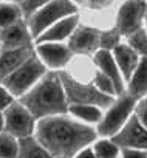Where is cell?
Returning a JSON list of instances; mask_svg holds the SVG:
<instances>
[{
  "label": "cell",
  "mask_w": 147,
  "mask_h": 158,
  "mask_svg": "<svg viewBox=\"0 0 147 158\" xmlns=\"http://www.w3.org/2000/svg\"><path fill=\"white\" fill-rule=\"evenodd\" d=\"M98 130L70 113L37 119L34 136L54 158H75L96 139Z\"/></svg>",
  "instance_id": "1"
},
{
  "label": "cell",
  "mask_w": 147,
  "mask_h": 158,
  "mask_svg": "<svg viewBox=\"0 0 147 158\" xmlns=\"http://www.w3.org/2000/svg\"><path fill=\"white\" fill-rule=\"evenodd\" d=\"M19 101L31 112L36 119L68 113L70 102L62 84L60 71L48 70V73Z\"/></svg>",
  "instance_id": "2"
},
{
  "label": "cell",
  "mask_w": 147,
  "mask_h": 158,
  "mask_svg": "<svg viewBox=\"0 0 147 158\" xmlns=\"http://www.w3.org/2000/svg\"><path fill=\"white\" fill-rule=\"evenodd\" d=\"M73 14H78V5L73 0H50L28 16L25 22L30 28L33 40H36L50 27Z\"/></svg>",
  "instance_id": "3"
},
{
  "label": "cell",
  "mask_w": 147,
  "mask_h": 158,
  "mask_svg": "<svg viewBox=\"0 0 147 158\" xmlns=\"http://www.w3.org/2000/svg\"><path fill=\"white\" fill-rule=\"evenodd\" d=\"M47 73V65L39 59V56L34 51V54L28 57L16 71H13L2 84L19 99L25 93H28Z\"/></svg>",
  "instance_id": "4"
},
{
  "label": "cell",
  "mask_w": 147,
  "mask_h": 158,
  "mask_svg": "<svg viewBox=\"0 0 147 158\" xmlns=\"http://www.w3.org/2000/svg\"><path fill=\"white\" fill-rule=\"evenodd\" d=\"M60 77L70 104H93L102 109H108L112 102L116 99L98 90L92 81L84 82L81 79L71 76L68 71H60Z\"/></svg>",
  "instance_id": "5"
},
{
  "label": "cell",
  "mask_w": 147,
  "mask_h": 158,
  "mask_svg": "<svg viewBox=\"0 0 147 158\" xmlns=\"http://www.w3.org/2000/svg\"><path fill=\"white\" fill-rule=\"evenodd\" d=\"M136 102H138V99L133 98L132 95H129L127 92L124 95L118 96L112 102V106L107 109V112L104 113L99 124L96 126L98 135H101L104 138L115 136L135 113Z\"/></svg>",
  "instance_id": "6"
},
{
  "label": "cell",
  "mask_w": 147,
  "mask_h": 158,
  "mask_svg": "<svg viewBox=\"0 0 147 158\" xmlns=\"http://www.w3.org/2000/svg\"><path fill=\"white\" fill-rule=\"evenodd\" d=\"M3 116H5V132L11 133L17 139L34 136L37 121L19 99H16L3 112Z\"/></svg>",
  "instance_id": "7"
},
{
  "label": "cell",
  "mask_w": 147,
  "mask_h": 158,
  "mask_svg": "<svg viewBox=\"0 0 147 158\" xmlns=\"http://www.w3.org/2000/svg\"><path fill=\"white\" fill-rule=\"evenodd\" d=\"M145 6H147V0H125L119 6L115 28L119 31L122 37H127L132 33L144 28Z\"/></svg>",
  "instance_id": "8"
},
{
  "label": "cell",
  "mask_w": 147,
  "mask_h": 158,
  "mask_svg": "<svg viewBox=\"0 0 147 158\" xmlns=\"http://www.w3.org/2000/svg\"><path fill=\"white\" fill-rule=\"evenodd\" d=\"M36 54L47 65L48 70H63L73 59V53L68 44L63 42H37Z\"/></svg>",
  "instance_id": "9"
},
{
  "label": "cell",
  "mask_w": 147,
  "mask_h": 158,
  "mask_svg": "<svg viewBox=\"0 0 147 158\" xmlns=\"http://www.w3.org/2000/svg\"><path fill=\"white\" fill-rule=\"evenodd\" d=\"M112 139L121 149H141L147 150V129L141 124L138 116L133 113L125 126Z\"/></svg>",
  "instance_id": "10"
},
{
  "label": "cell",
  "mask_w": 147,
  "mask_h": 158,
  "mask_svg": "<svg viewBox=\"0 0 147 158\" xmlns=\"http://www.w3.org/2000/svg\"><path fill=\"white\" fill-rule=\"evenodd\" d=\"M101 34L102 31L88 27L79 25L75 33L68 39V47L75 54H90L96 53L101 48Z\"/></svg>",
  "instance_id": "11"
},
{
  "label": "cell",
  "mask_w": 147,
  "mask_h": 158,
  "mask_svg": "<svg viewBox=\"0 0 147 158\" xmlns=\"http://www.w3.org/2000/svg\"><path fill=\"white\" fill-rule=\"evenodd\" d=\"M93 64L98 70H101L104 74H107L115 87H116V92H118V96L124 95L125 90H127V82L125 79L118 67V62L113 56V53L110 50H104V48H99L96 53H93Z\"/></svg>",
  "instance_id": "12"
},
{
  "label": "cell",
  "mask_w": 147,
  "mask_h": 158,
  "mask_svg": "<svg viewBox=\"0 0 147 158\" xmlns=\"http://www.w3.org/2000/svg\"><path fill=\"white\" fill-rule=\"evenodd\" d=\"M33 54H34V50L30 45L3 50L2 54H0V84Z\"/></svg>",
  "instance_id": "13"
},
{
  "label": "cell",
  "mask_w": 147,
  "mask_h": 158,
  "mask_svg": "<svg viewBox=\"0 0 147 158\" xmlns=\"http://www.w3.org/2000/svg\"><path fill=\"white\" fill-rule=\"evenodd\" d=\"M30 40H33V37H31L30 28H28L27 22H23V19L0 30V44H2V47L5 50L30 45Z\"/></svg>",
  "instance_id": "14"
},
{
  "label": "cell",
  "mask_w": 147,
  "mask_h": 158,
  "mask_svg": "<svg viewBox=\"0 0 147 158\" xmlns=\"http://www.w3.org/2000/svg\"><path fill=\"white\" fill-rule=\"evenodd\" d=\"M79 27V17L78 14L68 16L53 27H50L47 31H43L34 42H65L71 37V34L75 33V30Z\"/></svg>",
  "instance_id": "15"
},
{
  "label": "cell",
  "mask_w": 147,
  "mask_h": 158,
  "mask_svg": "<svg viewBox=\"0 0 147 158\" xmlns=\"http://www.w3.org/2000/svg\"><path fill=\"white\" fill-rule=\"evenodd\" d=\"M116 62H118V67L125 79V82L130 79V76L133 74V71L136 70L139 60H141V56L127 44V42H121L119 45L115 47V50L112 51Z\"/></svg>",
  "instance_id": "16"
},
{
  "label": "cell",
  "mask_w": 147,
  "mask_h": 158,
  "mask_svg": "<svg viewBox=\"0 0 147 158\" xmlns=\"http://www.w3.org/2000/svg\"><path fill=\"white\" fill-rule=\"evenodd\" d=\"M125 92L136 99L147 96V57H141L136 70L127 81Z\"/></svg>",
  "instance_id": "17"
},
{
  "label": "cell",
  "mask_w": 147,
  "mask_h": 158,
  "mask_svg": "<svg viewBox=\"0 0 147 158\" xmlns=\"http://www.w3.org/2000/svg\"><path fill=\"white\" fill-rule=\"evenodd\" d=\"M68 113L73 115L75 118L81 119L85 124H99V121L102 119L104 113H102V107L99 106H93V104H70L68 107Z\"/></svg>",
  "instance_id": "18"
},
{
  "label": "cell",
  "mask_w": 147,
  "mask_h": 158,
  "mask_svg": "<svg viewBox=\"0 0 147 158\" xmlns=\"http://www.w3.org/2000/svg\"><path fill=\"white\" fill-rule=\"evenodd\" d=\"M17 158H54L36 136H28L19 139V155Z\"/></svg>",
  "instance_id": "19"
},
{
  "label": "cell",
  "mask_w": 147,
  "mask_h": 158,
  "mask_svg": "<svg viewBox=\"0 0 147 158\" xmlns=\"http://www.w3.org/2000/svg\"><path fill=\"white\" fill-rule=\"evenodd\" d=\"M23 17L25 16H23L22 6L19 3L6 2V0L0 2V30L22 20Z\"/></svg>",
  "instance_id": "20"
},
{
  "label": "cell",
  "mask_w": 147,
  "mask_h": 158,
  "mask_svg": "<svg viewBox=\"0 0 147 158\" xmlns=\"http://www.w3.org/2000/svg\"><path fill=\"white\" fill-rule=\"evenodd\" d=\"M19 139L8 132L0 133V158H17Z\"/></svg>",
  "instance_id": "21"
},
{
  "label": "cell",
  "mask_w": 147,
  "mask_h": 158,
  "mask_svg": "<svg viewBox=\"0 0 147 158\" xmlns=\"http://www.w3.org/2000/svg\"><path fill=\"white\" fill-rule=\"evenodd\" d=\"M119 146L110 138H102V139H98L95 141L93 144V150L96 153L98 158H118L119 155Z\"/></svg>",
  "instance_id": "22"
},
{
  "label": "cell",
  "mask_w": 147,
  "mask_h": 158,
  "mask_svg": "<svg viewBox=\"0 0 147 158\" xmlns=\"http://www.w3.org/2000/svg\"><path fill=\"white\" fill-rule=\"evenodd\" d=\"M96 68V67H95ZM92 82L96 85V89L98 90H101L102 93H105V95H108V96H113V98H116L118 96V92H116V87H115V84H113V81L107 76V74H104L101 70H95V73H93V77H92Z\"/></svg>",
  "instance_id": "23"
},
{
  "label": "cell",
  "mask_w": 147,
  "mask_h": 158,
  "mask_svg": "<svg viewBox=\"0 0 147 158\" xmlns=\"http://www.w3.org/2000/svg\"><path fill=\"white\" fill-rule=\"evenodd\" d=\"M125 42L141 56V57H147V31L144 28L132 33L130 36L125 37Z\"/></svg>",
  "instance_id": "24"
},
{
  "label": "cell",
  "mask_w": 147,
  "mask_h": 158,
  "mask_svg": "<svg viewBox=\"0 0 147 158\" xmlns=\"http://www.w3.org/2000/svg\"><path fill=\"white\" fill-rule=\"evenodd\" d=\"M121 37L122 36L119 34V31L116 28L110 30V31H102V34H101V48L113 51L115 47L121 44Z\"/></svg>",
  "instance_id": "25"
},
{
  "label": "cell",
  "mask_w": 147,
  "mask_h": 158,
  "mask_svg": "<svg viewBox=\"0 0 147 158\" xmlns=\"http://www.w3.org/2000/svg\"><path fill=\"white\" fill-rule=\"evenodd\" d=\"M17 98L3 85V84H0V112H5Z\"/></svg>",
  "instance_id": "26"
},
{
  "label": "cell",
  "mask_w": 147,
  "mask_h": 158,
  "mask_svg": "<svg viewBox=\"0 0 147 158\" xmlns=\"http://www.w3.org/2000/svg\"><path fill=\"white\" fill-rule=\"evenodd\" d=\"M47 2H50V0H23V2L20 3V6H22V11H23L25 19L28 16H31L36 10H39L40 6H43Z\"/></svg>",
  "instance_id": "27"
},
{
  "label": "cell",
  "mask_w": 147,
  "mask_h": 158,
  "mask_svg": "<svg viewBox=\"0 0 147 158\" xmlns=\"http://www.w3.org/2000/svg\"><path fill=\"white\" fill-rule=\"evenodd\" d=\"M135 115L138 116V119L141 121V124L147 129V96L138 99L136 109H135Z\"/></svg>",
  "instance_id": "28"
},
{
  "label": "cell",
  "mask_w": 147,
  "mask_h": 158,
  "mask_svg": "<svg viewBox=\"0 0 147 158\" xmlns=\"http://www.w3.org/2000/svg\"><path fill=\"white\" fill-rule=\"evenodd\" d=\"M121 158H147V150L141 149H122Z\"/></svg>",
  "instance_id": "29"
},
{
  "label": "cell",
  "mask_w": 147,
  "mask_h": 158,
  "mask_svg": "<svg viewBox=\"0 0 147 158\" xmlns=\"http://www.w3.org/2000/svg\"><path fill=\"white\" fill-rule=\"evenodd\" d=\"M75 158H98L96 156V153H95V150H93V147H85V149H82Z\"/></svg>",
  "instance_id": "30"
},
{
  "label": "cell",
  "mask_w": 147,
  "mask_h": 158,
  "mask_svg": "<svg viewBox=\"0 0 147 158\" xmlns=\"http://www.w3.org/2000/svg\"><path fill=\"white\" fill-rule=\"evenodd\" d=\"M5 132V116H3V112H0V133Z\"/></svg>",
  "instance_id": "31"
},
{
  "label": "cell",
  "mask_w": 147,
  "mask_h": 158,
  "mask_svg": "<svg viewBox=\"0 0 147 158\" xmlns=\"http://www.w3.org/2000/svg\"><path fill=\"white\" fill-rule=\"evenodd\" d=\"M144 30L147 31V6H145V13H144Z\"/></svg>",
  "instance_id": "32"
},
{
  "label": "cell",
  "mask_w": 147,
  "mask_h": 158,
  "mask_svg": "<svg viewBox=\"0 0 147 158\" xmlns=\"http://www.w3.org/2000/svg\"><path fill=\"white\" fill-rule=\"evenodd\" d=\"M73 2H75L76 5H81V3H85V2H87V0H73Z\"/></svg>",
  "instance_id": "33"
},
{
  "label": "cell",
  "mask_w": 147,
  "mask_h": 158,
  "mask_svg": "<svg viewBox=\"0 0 147 158\" xmlns=\"http://www.w3.org/2000/svg\"><path fill=\"white\" fill-rule=\"evenodd\" d=\"M6 2H14V3H19V5H20L23 0H6Z\"/></svg>",
  "instance_id": "34"
},
{
  "label": "cell",
  "mask_w": 147,
  "mask_h": 158,
  "mask_svg": "<svg viewBox=\"0 0 147 158\" xmlns=\"http://www.w3.org/2000/svg\"><path fill=\"white\" fill-rule=\"evenodd\" d=\"M2 51H3V50H2V44H0V54H2Z\"/></svg>",
  "instance_id": "35"
}]
</instances>
